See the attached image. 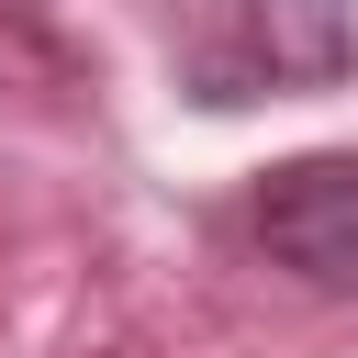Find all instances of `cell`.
<instances>
[{
  "label": "cell",
  "instance_id": "obj_1",
  "mask_svg": "<svg viewBox=\"0 0 358 358\" xmlns=\"http://www.w3.org/2000/svg\"><path fill=\"white\" fill-rule=\"evenodd\" d=\"M358 67V22L347 0H224L179 67V90L201 112H235V101H280V90H336Z\"/></svg>",
  "mask_w": 358,
  "mask_h": 358
},
{
  "label": "cell",
  "instance_id": "obj_2",
  "mask_svg": "<svg viewBox=\"0 0 358 358\" xmlns=\"http://www.w3.org/2000/svg\"><path fill=\"white\" fill-rule=\"evenodd\" d=\"M257 246L324 302H358V157H280L257 179Z\"/></svg>",
  "mask_w": 358,
  "mask_h": 358
}]
</instances>
